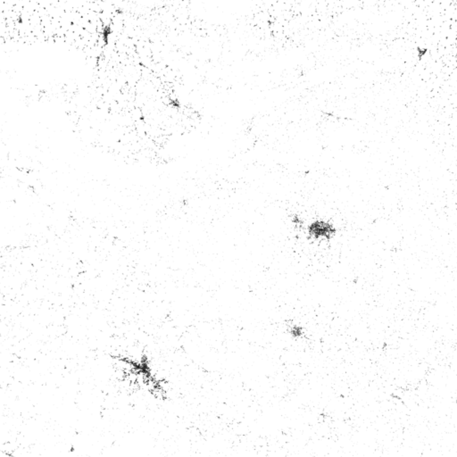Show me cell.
<instances>
[{
	"instance_id": "obj_1",
	"label": "cell",
	"mask_w": 457,
	"mask_h": 457,
	"mask_svg": "<svg viewBox=\"0 0 457 457\" xmlns=\"http://www.w3.org/2000/svg\"><path fill=\"white\" fill-rule=\"evenodd\" d=\"M308 233L315 240H330L335 235L336 228L330 222L319 220L310 224Z\"/></svg>"
}]
</instances>
